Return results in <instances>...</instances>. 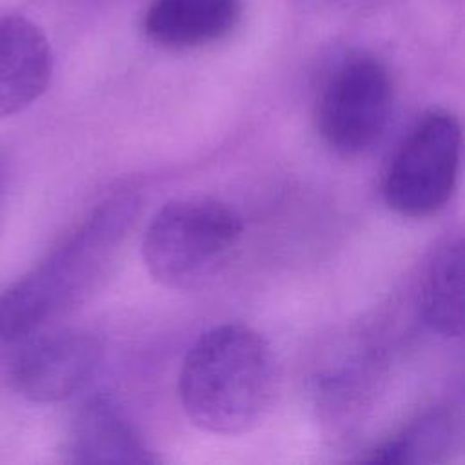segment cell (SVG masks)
<instances>
[{"label": "cell", "mask_w": 465, "mask_h": 465, "mask_svg": "<svg viewBox=\"0 0 465 465\" xmlns=\"http://www.w3.org/2000/svg\"><path fill=\"white\" fill-rule=\"evenodd\" d=\"M242 220L209 196H182L154 213L142 238V258L153 280L189 291L214 278L242 238Z\"/></svg>", "instance_id": "3"}, {"label": "cell", "mask_w": 465, "mask_h": 465, "mask_svg": "<svg viewBox=\"0 0 465 465\" xmlns=\"http://www.w3.org/2000/svg\"><path fill=\"white\" fill-rule=\"evenodd\" d=\"M133 193L98 202L20 280L0 294V338L20 340L71 311L113 269L138 214Z\"/></svg>", "instance_id": "1"}, {"label": "cell", "mask_w": 465, "mask_h": 465, "mask_svg": "<svg viewBox=\"0 0 465 465\" xmlns=\"http://www.w3.org/2000/svg\"><path fill=\"white\" fill-rule=\"evenodd\" d=\"M102 356L100 340L84 329H64L29 343L11 367V385L35 403L62 401L94 374Z\"/></svg>", "instance_id": "6"}, {"label": "cell", "mask_w": 465, "mask_h": 465, "mask_svg": "<svg viewBox=\"0 0 465 465\" xmlns=\"http://www.w3.org/2000/svg\"><path fill=\"white\" fill-rule=\"evenodd\" d=\"M64 452L73 463L160 461L120 405L105 396L87 400L74 412Z\"/></svg>", "instance_id": "8"}, {"label": "cell", "mask_w": 465, "mask_h": 465, "mask_svg": "<svg viewBox=\"0 0 465 465\" xmlns=\"http://www.w3.org/2000/svg\"><path fill=\"white\" fill-rule=\"evenodd\" d=\"M238 0H153L145 16L147 36L165 47H196L227 35L238 20Z\"/></svg>", "instance_id": "9"}, {"label": "cell", "mask_w": 465, "mask_h": 465, "mask_svg": "<svg viewBox=\"0 0 465 465\" xmlns=\"http://www.w3.org/2000/svg\"><path fill=\"white\" fill-rule=\"evenodd\" d=\"M53 53L44 31L20 15H0V120L22 113L47 89Z\"/></svg>", "instance_id": "7"}, {"label": "cell", "mask_w": 465, "mask_h": 465, "mask_svg": "<svg viewBox=\"0 0 465 465\" xmlns=\"http://www.w3.org/2000/svg\"><path fill=\"white\" fill-rule=\"evenodd\" d=\"M278 387L271 345L243 323H222L202 332L178 374V398L187 420L218 436L256 429L272 411Z\"/></svg>", "instance_id": "2"}, {"label": "cell", "mask_w": 465, "mask_h": 465, "mask_svg": "<svg viewBox=\"0 0 465 465\" xmlns=\"http://www.w3.org/2000/svg\"><path fill=\"white\" fill-rule=\"evenodd\" d=\"M392 109V84L381 62L356 56L325 80L314 107L323 142L343 156H361L383 138Z\"/></svg>", "instance_id": "5"}, {"label": "cell", "mask_w": 465, "mask_h": 465, "mask_svg": "<svg viewBox=\"0 0 465 465\" xmlns=\"http://www.w3.org/2000/svg\"><path fill=\"white\" fill-rule=\"evenodd\" d=\"M456 441L458 423L452 412L432 409L372 447L361 460L372 463H438L449 458Z\"/></svg>", "instance_id": "11"}, {"label": "cell", "mask_w": 465, "mask_h": 465, "mask_svg": "<svg viewBox=\"0 0 465 465\" xmlns=\"http://www.w3.org/2000/svg\"><path fill=\"white\" fill-rule=\"evenodd\" d=\"M0 194H2V165H0Z\"/></svg>", "instance_id": "12"}, {"label": "cell", "mask_w": 465, "mask_h": 465, "mask_svg": "<svg viewBox=\"0 0 465 465\" xmlns=\"http://www.w3.org/2000/svg\"><path fill=\"white\" fill-rule=\"evenodd\" d=\"M421 314L438 334L452 338L463 332V240L449 234L438 243L421 280Z\"/></svg>", "instance_id": "10"}, {"label": "cell", "mask_w": 465, "mask_h": 465, "mask_svg": "<svg viewBox=\"0 0 465 465\" xmlns=\"http://www.w3.org/2000/svg\"><path fill=\"white\" fill-rule=\"evenodd\" d=\"M461 127L445 109L427 111L396 149L383 180L385 203L405 218L438 213L456 187Z\"/></svg>", "instance_id": "4"}]
</instances>
